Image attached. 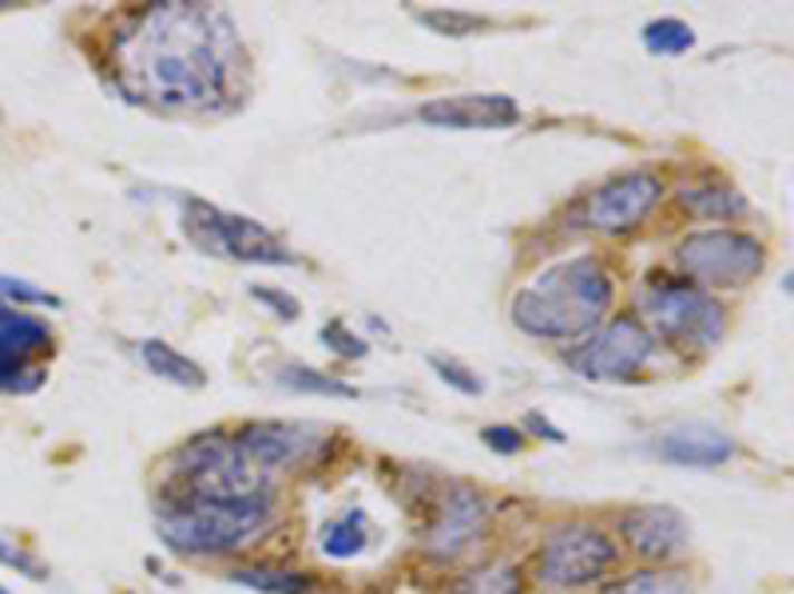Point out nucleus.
Here are the masks:
<instances>
[{
	"instance_id": "1",
	"label": "nucleus",
	"mask_w": 794,
	"mask_h": 594,
	"mask_svg": "<svg viewBox=\"0 0 794 594\" xmlns=\"http://www.w3.org/2000/svg\"><path fill=\"white\" fill-rule=\"evenodd\" d=\"M116 83L131 103L183 116H219L247 96L238 28L210 4H151L111 40Z\"/></svg>"
},
{
	"instance_id": "2",
	"label": "nucleus",
	"mask_w": 794,
	"mask_h": 594,
	"mask_svg": "<svg viewBox=\"0 0 794 594\" xmlns=\"http://www.w3.org/2000/svg\"><path fill=\"white\" fill-rule=\"evenodd\" d=\"M616 301V281L600 258L576 254L552 261L512 297V321L537 341H580L604 325Z\"/></svg>"
},
{
	"instance_id": "3",
	"label": "nucleus",
	"mask_w": 794,
	"mask_h": 594,
	"mask_svg": "<svg viewBox=\"0 0 794 594\" xmlns=\"http://www.w3.org/2000/svg\"><path fill=\"white\" fill-rule=\"evenodd\" d=\"M271 495L238 499V504H159L156 532L175 555H231L251 547L258 535L271 532Z\"/></svg>"
},
{
	"instance_id": "4",
	"label": "nucleus",
	"mask_w": 794,
	"mask_h": 594,
	"mask_svg": "<svg viewBox=\"0 0 794 594\" xmlns=\"http://www.w3.org/2000/svg\"><path fill=\"white\" fill-rule=\"evenodd\" d=\"M171 487L179 504H238L266 495V476L243 456L231 433L187 440L171 456Z\"/></svg>"
},
{
	"instance_id": "5",
	"label": "nucleus",
	"mask_w": 794,
	"mask_h": 594,
	"mask_svg": "<svg viewBox=\"0 0 794 594\" xmlns=\"http://www.w3.org/2000/svg\"><path fill=\"white\" fill-rule=\"evenodd\" d=\"M639 325L659 341L676 345V349H712L723 337L727 309L715 301V294L687 281H656L639 294L636 301Z\"/></svg>"
},
{
	"instance_id": "6",
	"label": "nucleus",
	"mask_w": 794,
	"mask_h": 594,
	"mask_svg": "<svg viewBox=\"0 0 794 594\" xmlns=\"http://www.w3.org/2000/svg\"><path fill=\"white\" fill-rule=\"evenodd\" d=\"M616 558H620V543L612 535L596 523L572 519L552 527L540 539L532 575L545 586H557V591H580V586L600 583L616 567Z\"/></svg>"
},
{
	"instance_id": "7",
	"label": "nucleus",
	"mask_w": 794,
	"mask_h": 594,
	"mask_svg": "<svg viewBox=\"0 0 794 594\" xmlns=\"http://www.w3.org/2000/svg\"><path fill=\"white\" fill-rule=\"evenodd\" d=\"M676 266L699 289H739L763 274L767 250L747 230L712 226V230H692L679 238Z\"/></svg>"
},
{
	"instance_id": "8",
	"label": "nucleus",
	"mask_w": 794,
	"mask_h": 594,
	"mask_svg": "<svg viewBox=\"0 0 794 594\" xmlns=\"http://www.w3.org/2000/svg\"><path fill=\"white\" fill-rule=\"evenodd\" d=\"M183 230L199 250L223 254L231 261H255V266H294V254L278 235H271L263 222L247 215L210 207L199 198L183 202Z\"/></svg>"
},
{
	"instance_id": "9",
	"label": "nucleus",
	"mask_w": 794,
	"mask_h": 594,
	"mask_svg": "<svg viewBox=\"0 0 794 594\" xmlns=\"http://www.w3.org/2000/svg\"><path fill=\"white\" fill-rule=\"evenodd\" d=\"M651 353H656V337L639 325L636 314H624L580 337L565 353V360L568 369L585 380H631L648 369Z\"/></svg>"
},
{
	"instance_id": "10",
	"label": "nucleus",
	"mask_w": 794,
	"mask_h": 594,
	"mask_svg": "<svg viewBox=\"0 0 794 594\" xmlns=\"http://www.w3.org/2000/svg\"><path fill=\"white\" fill-rule=\"evenodd\" d=\"M489 519H493V504L484 499V492H477L473 484H449L433 504L425 551L441 563H453V558L481 547L489 535Z\"/></svg>"
},
{
	"instance_id": "11",
	"label": "nucleus",
	"mask_w": 794,
	"mask_h": 594,
	"mask_svg": "<svg viewBox=\"0 0 794 594\" xmlns=\"http://www.w3.org/2000/svg\"><path fill=\"white\" fill-rule=\"evenodd\" d=\"M235 444L263 476L311 468L314 459H322L330 452V436L322 433L318 424H283V420L243 424L235 433Z\"/></svg>"
},
{
	"instance_id": "12",
	"label": "nucleus",
	"mask_w": 794,
	"mask_h": 594,
	"mask_svg": "<svg viewBox=\"0 0 794 594\" xmlns=\"http://www.w3.org/2000/svg\"><path fill=\"white\" fill-rule=\"evenodd\" d=\"M664 198V179L651 171H628L620 179L604 182L600 190H592L585 207V222L604 235H628L636 230Z\"/></svg>"
},
{
	"instance_id": "13",
	"label": "nucleus",
	"mask_w": 794,
	"mask_h": 594,
	"mask_svg": "<svg viewBox=\"0 0 794 594\" xmlns=\"http://www.w3.org/2000/svg\"><path fill=\"white\" fill-rule=\"evenodd\" d=\"M620 539L628 543L631 555L648 558V563H664L687 551L692 527H687L684 512L672 504H644L628 507L620 515Z\"/></svg>"
},
{
	"instance_id": "14",
	"label": "nucleus",
	"mask_w": 794,
	"mask_h": 594,
	"mask_svg": "<svg viewBox=\"0 0 794 594\" xmlns=\"http://www.w3.org/2000/svg\"><path fill=\"white\" fill-rule=\"evenodd\" d=\"M421 123L449 127V131H497L521 119L517 99L501 91H477V96H441L418 108Z\"/></svg>"
},
{
	"instance_id": "15",
	"label": "nucleus",
	"mask_w": 794,
	"mask_h": 594,
	"mask_svg": "<svg viewBox=\"0 0 794 594\" xmlns=\"http://www.w3.org/2000/svg\"><path fill=\"white\" fill-rule=\"evenodd\" d=\"M656 456L676 468H719L735 456V440L712 424H679L656 440Z\"/></svg>"
},
{
	"instance_id": "16",
	"label": "nucleus",
	"mask_w": 794,
	"mask_h": 594,
	"mask_svg": "<svg viewBox=\"0 0 794 594\" xmlns=\"http://www.w3.org/2000/svg\"><path fill=\"white\" fill-rule=\"evenodd\" d=\"M48 345H52V329L40 317L0 306V349L9 353L17 365H28L32 357H40Z\"/></svg>"
},
{
	"instance_id": "17",
	"label": "nucleus",
	"mask_w": 794,
	"mask_h": 594,
	"mask_svg": "<svg viewBox=\"0 0 794 594\" xmlns=\"http://www.w3.org/2000/svg\"><path fill=\"white\" fill-rule=\"evenodd\" d=\"M139 357H144L147 369L156 373L159 380H167V385H179V388H203L207 385V373H203L199 360H192L187 353L171 349V345L159 341V337H147V341L139 345Z\"/></svg>"
},
{
	"instance_id": "18",
	"label": "nucleus",
	"mask_w": 794,
	"mask_h": 594,
	"mask_svg": "<svg viewBox=\"0 0 794 594\" xmlns=\"http://www.w3.org/2000/svg\"><path fill=\"white\" fill-rule=\"evenodd\" d=\"M676 202L687 210V215L715 218V222H727V218L747 215V198H743L739 190H731V187H715V182H707V187H684L676 195Z\"/></svg>"
},
{
	"instance_id": "19",
	"label": "nucleus",
	"mask_w": 794,
	"mask_h": 594,
	"mask_svg": "<svg viewBox=\"0 0 794 594\" xmlns=\"http://www.w3.org/2000/svg\"><path fill=\"white\" fill-rule=\"evenodd\" d=\"M318 547L326 558H354L370 547V535H365V512L362 507H350L339 519H330L318 535Z\"/></svg>"
},
{
	"instance_id": "20",
	"label": "nucleus",
	"mask_w": 794,
	"mask_h": 594,
	"mask_svg": "<svg viewBox=\"0 0 794 594\" xmlns=\"http://www.w3.org/2000/svg\"><path fill=\"white\" fill-rule=\"evenodd\" d=\"M231 578L258 594H318V578L306 571H283V567H238Z\"/></svg>"
},
{
	"instance_id": "21",
	"label": "nucleus",
	"mask_w": 794,
	"mask_h": 594,
	"mask_svg": "<svg viewBox=\"0 0 794 594\" xmlns=\"http://www.w3.org/2000/svg\"><path fill=\"white\" fill-rule=\"evenodd\" d=\"M449 594H525V575L517 567L493 563V567H477L457 575Z\"/></svg>"
},
{
	"instance_id": "22",
	"label": "nucleus",
	"mask_w": 794,
	"mask_h": 594,
	"mask_svg": "<svg viewBox=\"0 0 794 594\" xmlns=\"http://www.w3.org/2000/svg\"><path fill=\"white\" fill-rule=\"evenodd\" d=\"M278 380L294 393H311V396H339V400H354L357 388L342 385V380L326 377V373L311 369V365H283L278 369Z\"/></svg>"
},
{
	"instance_id": "23",
	"label": "nucleus",
	"mask_w": 794,
	"mask_h": 594,
	"mask_svg": "<svg viewBox=\"0 0 794 594\" xmlns=\"http://www.w3.org/2000/svg\"><path fill=\"white\" fill-rule=\"evenodd\" d=\"M692 44H695L692 24H684V20L676 17H659L644 28V48L656 56H684Z\"/></svg>"
},
{
	"instance_id": "24",
	"label": "nucleus",
	"mask_w": 794,
	"mask_h": 594,
	"mask_svg": "<svg viewBox=\"0 0 794 594\" xmlns=\"http://www.w3.org/2000/svg\"><path fill=\"white\" fill-rule=\"evenodd\" d=\"M604 594H679V578L667 571H636V575L612 583Z\"/></svg>"
},
{
	"instance_id": "25",
	"label": "nucleus",
	"mask_w": 794,
	"mask_h": 594,
	"mask_svg": "<svg viewBox=\"0 0 794 594\" xmlns=\"http://www.w3.org/2000/svg\"><path fill=\"white\" fill-rule=\"evenodd\" d=\"M421 24H430V28H438L441 37H469V32H481L489 20L484 17H477V12H449V9H441V12H421Z\"/></svg>"
},
{
	"instance_id": "26",
	"label": "nucleus",
	"mask_w": 794,
	"mask_h": 594,
	"mask_svg": "<svg viewBox=\"0 0 794 594\" xmlns=\"http://www.w3.org/2000/svg\"><path fill=\"white\" fill-rule=\"evenodd\" d=\"M430 369L438 373L441 380H445L449 388H457V393H465V396H481V377L477 373H469L461 360H449V357H438L433 353L430 357Z\"/></svg>"
},
{
	"instance_id": "27",
	"label": "nucleus",
	"mask_w": 794,
	"mask_h": 594,
	"mask_svg": "<svg viewBox=\"0 0 794 594\" xmlns=\"http://www.w3.org/2000/svg\"><path fill=\"white\" fill-rule=\"evenodd\" d=\"M0 297H4V301H28V306H48V309L60 306V297L45 294V289H37L32 281L4 278V274H0Z\"/></svg>"
},
{
	"instance_id": "28",
	"label": "nucleus",
	"mask_w": 794,
	"mask_h": 594,
	"mask_svg": "<svg viewBox=\"0 0 794 594\" xmlns=\"http://www.w3.org/2000/svg\"><path fill=\"white\" fill-rule=\"evenodd\" d=\"M0 563L4 567H17L20 575H28V578H45L48 571H45V563H40L37 555H28L20 543H12L9 535H0Z\"/></svg>"
},
{
	"instance_id": "29",
	"label": "nucleus",
	"mask_w": 794,
	"mask_h": 594,
	"mask_svg": "<svg viewBox=\"0 0 794 594\" xmlns=\"http://www.w3.org/2000/svg\"><path fill=\"white\" fill-rule=\"evenodd\" d=\"M322 345H330V349L342 353V357H350V360H362L365 353H370V345H365L357 334H350L342 321H334V325H326V329H322Z\"/></svg>"
},
{
	"instance_id": "30",
	"label": "nucleus",
	"mask_w": 794,
	"mask_h": 594,
	"mask_svg": "<svg viewBox=\"0 0 794 594\" xmlns=\"http://www.w3.org/2000/svg\"><path fill=\"white\" fill-rule=\"evenodd\" d=\"M251 297H255V301H263L271 314H278V321H294V317H298V301H294L291 294H283V289L251 286Z\"/></svg>"
},
{
	"instance_id": "31",
	"label": "nucleus",
	"mask_w": 794,
	"mask_h": 594,
	"mask_svg": "<svg viewBox=\"0 0 794 594\" xmlns=\"http://www.w3.org/2000/svg\"><path fill=\"white\" fill-rule=\"evenodd\" d=\"M481 440L489 444V448H497L501 456H512V452L525 448V433L521 428H512V424H489L481 433Z\"/></svg>"
},
{
	"instance_id": "32",
	"label": "nucleus",
	"mask_w": 794,
	"mask_h": 594,
	"mask_svg": "<svg viewBox=\"0 0 794 594\" xmlns=\"http://www.w3.org/2000/svg\"><path fill=\"white\" fill-rule=\"evenodd\" d=\"M525 428H529L532 436H540V440L565 444V433H560V428H552V424H548L540 413H529V416H525Z\"/></svg>"
},
{
	"instance_id": "33",
	"label": "nucleus",
	"mask_w": 794,
	"mask_h": 594,
	"mask_svg": "<svg viewBox=\"0 0 794 594\" xmlns=\"http://www.w3.org/2000/svg\"><path fill=\"white\" fill-rule=\"evenodd\" d=\"M0 594H9V591H4V586H0Z\"/></svg>"
}]
</instances>
